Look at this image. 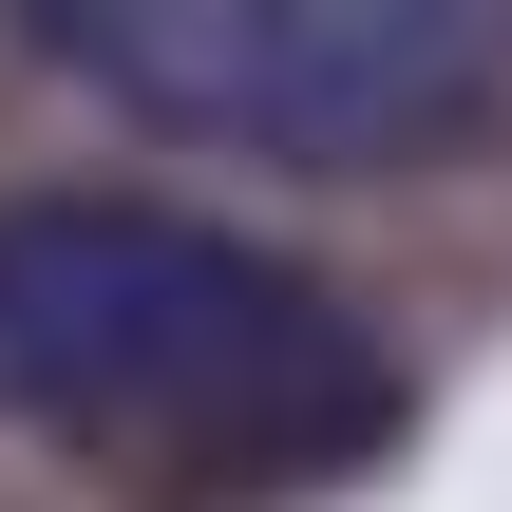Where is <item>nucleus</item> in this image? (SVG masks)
<instances>
[{
	"label": "nucleus",
	"instance_id": "2",
	"mask_svg": "<svg viewBox=\"0 0 512 512\" xmlns=\"http://www.w3.org/2000/svg\"><path fill=\"white\" fill-rule=\"evenodd\" d=\"M19 57L171 152L399 171L512 95V0H19Z\"/></svg>",
	"mask_w": 512,
	"mask_h": 512
},
{
	"label": "nucleus",
	"instance_id": "1",
	"mask_svg": "<svg viewBox=\"0 0 512 512\" xmlns=\"http://www.w3.org/2000/svg\"><path fill=\"white\" fill-rule=\"evenodd\" d=\"M0 418L152 456L190 494H304L399 437L380 323L152 190H0Z\"/></svg>",
	"mask_w": 512,
	"mask_h": 512
}]
</instances>
